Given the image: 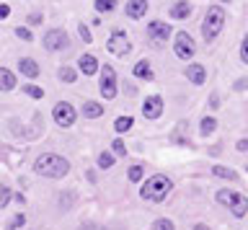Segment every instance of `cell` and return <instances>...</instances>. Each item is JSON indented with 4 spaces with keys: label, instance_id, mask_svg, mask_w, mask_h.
<instances>
[{
    "label": "cell",
    "instance_id": "obj_1",
    "mask_svg": "<svg viewBox=\"0 0 248 230\" xmlns=\"http://www.w3.org/2000/svg\"><path fill=\"white\" fill-rule=\"evenodd\" d=\"M34 171L39 176H46V179H62V176H67L70 163L62 155H57V153H44V155L36 158Z\"/></svg>",
    "mask_w": 248,
    "mask_h": 230
},
{
    "label": "cell",
    "instance_id": "obj_2",
    "mask_svg": "<svg viewBox=\"0 0 248 230\" xmlns=\"http://www.w3.org/2000/svg\"><path fill=\"white\" fill-rule=\"evenodd\" d=\"M170 189H173V181H170L168 176H163V173H155L142 184L140 197H142L145 202H163V199L170 194Z\"/></svg>",
    "mask_w": 248,
    "mask_h": 230
},
{
    "label": "cell",
    "instance_id": "obj_3",
    "mask_svg": "<svg viewBox=\"0 0 248 230\" xmlns=\"http://www.w3.org/2000/svg\"><path fill=\"white\" fill-rule=\"evenodd\" d=\"M222 29H225L222 5H209L207 13H204V21H202V36H204V42H215Z\"/></svg>",
    "mask_w": 248,
    "mask_h": 230
},
{
    "label": "cell",
    "instance_id": "obj_4",
    "mask_svg": "<svg viewBox=\"0 0 248 230\" xmlns=\"http://www.w3.org/2000/svg\"><path fill=\"white\" fill-rule=\"evenodd\" d=\"M98 91H101V96L106 98V101H111V98L119 93V78H116V70L111 65H104L98 70Z\"/></svg>",
    "mask_w": 248,
    "mask_h": 230
},
{
    "label": "cell",
    "instance_id": "obj_5",
    "mask_svg": "<svg viewBox=\"0 0 248 230\" xmlns=\"http://www.w3.org/2000/svg\"><path fill=\"white\" fill-rule=\"evenodd\" d=\"M106 49L111 52L114 57H124V55H129V52H132V42H129L127 31H122V29H114V31L108 34Z\"/></svg>",
    "mask_w": 248,
    "mask_h": 230
},
{
    "label": "cell",
    "instance_id": "obj_6",
    "mask_svg": "<svg viewBox=\"0 0 248 230\" xmlns=\"http://www.w3.org/2000/svg\"><path fill=\"white\" fill-rule=\"evenodd\" d=\"M173 55L178 57V60H184V62H189V60L197 55V44H194V39L186 31H176V36H173Z\"/></svg>",
    "mask_w": 248,
    "mask_h": 230
},
{
    "label": "cell",
    "instance_id": "obj_7",
    "mask_svg": "<svg viewBox=\"0 0 248 230\" xmlns=\"http://www.w3.org/2000/svg\"><path fill=\"white\" fill-rule=\"evenodd\" d=\"M170 34H173V29H170V24H166V21H150V24H147V39H150V44L155 49L163 47V44L170 39Z\"/></svg>",
    "mask_w": 248,
    "mask_h": 230
},
{
    "label": "cell",
    "instance_id": "obj_8",
    "mask_svg": "<svg viewBox=\"0 0 248 230\" xmlns=\"http://www.w3.org/2000/svg\"><path fill=\"white\" fill-rule=\"evenodd\" d=\"M42 44H44L46 52H62V49L70 47V36H67L65 29H49V31L44 34Z\"/></svg>",
    "mask_w": 248,
    "mask_h": 230
},
{
    "label": "cell",
    "instance_id": "obj_9",
    "mask_svg": "<svg viewBox=\"0 0 248 230\" xmlns=\"http://www.w3.org/2000/svg\"><path fill=\"white\" fill-rule=\"evenodd\" d=\"M75 117H78V111L73 109V104H67V101L54 104V109H52V119L57 122L60 127H73V124H75Z\"/></svg>",
    "mask_w": 248,
    "mask_h": 230
},
{
    "label": "cell",
    "instance_id": "obj_10",
    "mask_svg": "<svg viewBox=\"0 0 248 230\" xmlns=\"http://www.w3.org/2000/svg\"><path fill=\"white\" fill-rule=\"evenodd\" d=\"M163 109H166V101H163V96L158 93H153V96H147L145 98V104H142V117L145 119H158Z\"/></svg>",
    "mask_w": 248,
    "mask_h": 230
},
{
    "label": "cell",
    "instance_id": "obj_11",
    "mask_svg": "<svg viewBox=\"0 0 248 230\" xmlns=\"http://www.w3.org/2000/svg\"><path fill=\"white\" fill-rule=\"evenodd\" d=\"M147 8H150V3L147 0H127V5H124V16L137 21V18H145Z\"/></svg>",
    "mask_w": 248,
    "mask_h": 230
},
{
    "label": "cell",
    "instance_id": "obj_12",
    "mask_svg": "<svg viewBox=\"0 0 248 230\" xmlns=\"http://www.w3.org/2000/svg\"><path fill=\"white\" fill-rule=\"evenodd\" d=\"M186 80L194 83V86H202V83L207 80V67L202 62H191L186 65Z\"/></svg>",
    "mask_w": 248,
    "mask_h": 230
},
{
    "label": "cell",
    "instance_id": "obj_13",
    "mask_svg": "<svg viewBox=\"0 0 248 230\" xmlns=\"http://www.w3.org/2000/svg\"><path fill=\"white\" fill-rule=\"evenodd\" d=\"M78 70L91 78V75H98L101 65H98V60L93 57V55H80V57H78Z\"/></svg>",
    "mask_w": 248,
    "mask_h": 230
},
{
    "label": "cell",
    "instance_id": "obj_14",
    "mask_svg": "<svg viewBox=\"0 0 248 230\" xmlns=\"http://www.w3.org/2000/svg\"><path fill=\"white\" fill-rule=\"evenodd\" d=\"M228 207H230V212L235 215V217H246V215H248V197L232 191V199H230Z\"/></svg>",
    "mask_w": 248,
    "mask_h": 230
},
{
    "label": "cell",
    "instance_id": "obj_15",
    "mask_svg": "<svg viewBox=\"0 0 248 230\" xmlns=\"http://www.w3.org/2000/svg\"><path fill=\"white\" fill-rule=\"evenodd\" d=\"M18 73L34 80V78H39V73H42V67L36 65V60H31V57H21V60H18Z\"/></svg>",
    "mask_w": 248,
    "mask_h": 230
},
{
    "label": "cell",
    "instance_id": "obj_16",
    "mask_svg": "<svg viewBox=\"0 0 248 230\" xmlns=\"http://www.w3.org/2000/svg\"><path fill=\"white\" fill-rule=\"evenodd\" d=\"M191 3L189 0H178V3H173L170 5V18L173 21H184V18H189L191 16Z\"/></svg>",
    "mask_w": 248,
    "mask_h": 230
},
{
    "label": "cell",
    "instance_id": "obj_17",
    "mask_svg": "<svg viewBox=\"0 0 248 230\" xmlns=\"http://www.w3.org/2000/svg\"><path fill=\"white\" fill-rule=\"evenodd\" d=\"M132 75H135V78H140V80H147V83L155 78L153 65L147 62V60H140V62H135V67H132Z\"/></svg>",
    "mask_w": 248,
    "mask_h": 230
},
{
    "label": "cell",
    "instance_id": "obj_18",
    "mask_svg": "<svg viewBox=\"0 0 248 230\" xmlns=\"http://www.w3.org/2000/svg\"><path fill=\"white\" fill-rule=\"evenodd\" d=\"M16 83H18V80H16V73H11L8 67H0V91H5V93H8V91L16 88Z\"/></svg>",
    "mask_w": 248,
    "mask_h": 230
},
{
    "label": "cell",
    "instance_id": "obj_19",
    "mask_svg": "<svg viewBox=\"0 0 248 230\" xmlns=\"http://www.w3.org/2000/svg\"><path fill=\"white\" fill-rule=\"evenodd\" d=\"M104 114V104H98V101H85L83 104V117L85 119H96Z\"/></svg>",
    "mask_w": 248,
    "mask_h": 230
},
{
    "label": "cell",
    "instance_id": "obj_20",
    "mask_svg": "<svg viewBox=\"0 0 248 230\" xmlns=\"http://www.w3.org/2000/svg\"><path fill=\"white\" fill-rule=\"evenodd\" d=\"M212 173L220 176V179H228V181H238V173L232 168H225V166H212Z\"/></svg>",
    "mask_w": 248,
    "mask_h": 230
},
{
    "label": "cell",
    "instance_id": "obj_21",
    "mask_svg": "<svg viewBox=\"0 0 248 230\" xmlns=\"http://www.w3.org/2000/svg\"><path fill=\"white\" fill-rule=\"evenodd\" d=\"M57 78L62 80V83H75V78H78V73L73 70V67H67V65H62L60 70H57Z\"/></svg>",
    "mask_w": 248,
    "mask_h": 230
},
{
    "label": "cell",
    "instance_id": "obj_22",
    "mask_svg": "<svg viewBox=\"0 0 248 230\" xmlns=\"http://www.w3.org/2000/svg\"><path fill=\"white\" fill-rule=\"evenodd\" d=\"M21 91H23L26 96H31V98H44V91L39 88V86H34V83H23Z\"/></svg>",
    "mask_w": 248,
    "mask_h": 230
},
{
    "label": "cell",
    "instance_id": "obj_23",
    "mask_svg": "<svg viewBox=\"0 0 248 230\" xmlns=\"http://www.w3.org/2000/svg\"><path fill=\"white\" fill-rule=\"evenodd\" d=\"M132 124H135V119H132V117H119L114 122V129H116V132H127V129H132Z\"/></svg>",
    "mask_w": 248,
    "mask_h": 230
},
{
    "label": "cell",
    "instance_id": "obj_24",
    "mask_svg": "<svg viewBox=\"0 0 248 230\" xmlns=\"http://www.w3.org/2000/svg\"><path fill=\"white\" fill-rule=\"evenodd\" d=\"M215 127H217V122H215L212 117H204V119H202V127H199V132L207 137V135H212V132H215Z\"/></svg>",
    "mask_w": 248,
    "mask_h": 230
},
{
    "label": "cell",
    "instance_id": "obj_25",
    "mask_svg": "<svg viewBox=\"0 0 248 230\" xmlns=\"http://www.w3.org/2000/svg\"><path fill=\"white\" fill-rule=\"evenodd\" d=\"M116 8V0H96V11L98 13H111Z\"/></svg>",
    "mask_w": 248,
    "mask_h": 230
},
{
    "label": "cell",
    "instance_id": "obj_26",
    "mask_svg": "<svg viewBox=\"0 0 248 230\" xmlns=\"http://www.w3.org/2000/svg\"><path fill=\"white\" fill-rule=\"evenodd\" d=\"M23 225H26V215L18 212V215H13V217H11V222H8V230H18Z\"/></svg>",
    "mask_w": 248,
    "mask_h": 230
},
{
    "label": "cell",
    "instance_id": "obj_27",
    "mask_svg": "<svg viewBox=\"0 0 248 230\" xmlns=\"http://www.w3.org/2000/svg\"><path fill=\"white\" fill-rule=\"evenodd\" d=\"M16 36H18L21 42H34V34H31L29 26H18V29H16Z\"/></svg>",
    "mask_w": 248,
    "mask_h": 230
},
{
    "label": "cell",
    "instance_id": "obj_28",
    "mask_svg": "<svg viewBox=\"0 0 248 230\" xmlns=\"http://www.w3.org/2000/svg\"><path fill=\"white\" fill-rule=\"evenodd\" d=\"M98 166L101 168H111L114 166V155H111V153H101V155H98Z\"/></svg>",
    "mask_w": 248,
    "mask_h": 230
},
{
    "label": "cell",
    "instance_id": "obj_29",
    "mask_svg": "<svg viewBox=\"0 0 248 230\" xmlns=\"http://www.w3.org/2000/svg\"><path fill=\"white\" fill-rule=\"evenodd\" d=\"M8 202H11V189L0 184V210H3V207H5Z\"/></svg>",
    "mask_w": 248,
    "mask_h": 230
},
{
    "label": "cell",
    "instance_id": "obj_30",
    "mask_svg": "<svg viewBox=\"0 0 248 230\" xmlns=\"http://www.w3.org/2000/svg\"><path fill=\"white\" fill-rule=\"evenodd\" d=\"M78 34H80V39H83L85 44H91V42H93V36H91V29L85 26V24H80V26H78Z\"/></svg>",
    "mask_w": 248,
    "mask_h": 230
},
{
    "label": "cell",
    "instance_id": "obj_31",
    "mask_svg": "<svg viewBox=\"0 0 248 230\" xmlns=\"http://www.w3.org/2000/svg\"><path fill=\"white\" fill-rule=\"evenodd\" d=\"M230 199H232V191H228V189L217 191V202H220V204H230Z\"/></svg>",
    "mask_w": 248,
    "mask_h": 230
},
{
    "label": "cell",
    "instance_id": "obj_32",
    "mask_svg": "<svg viewBox=\"0 0 248 230\" xmlns=\"http://www.w3.org/2000/svg\"><path fill=\"white\" fill-rule=\"evenodd\" d=\"M111 150H114V155H127V148H124V140H114V142H111Z\"/></svg>",
    "mask_w": 248,
    "mask_h": 230
},
{
    "label": "cell",
    "instance_id": "obj_33",
    "mask_svg": "<svg viewBox=\"0 0 248 230\" xmlns=\"http://www.w3.org/2000/svg\"><path fill=\"white\" fill-rule=\"evenodd\" d=\"M153 230H173V222L170 220H155V225H153Z\"/></svg>",
    "mask_w": 248,
    "mask_h": 230
},
{
    "label": "cell",
    "instance_id": "obj_34",
    "mask_svg": "<svg viewBox=\"0 0 248 230\" xmlns=\"http://www.w3.org/2000/svg\"><path fill=\"white\" fill-rule=\"evenodd\" d=\"M140 179H142V166H132L129 168V181H140Z\"/></svg>",
    "mask_w": 248,
    "mask_h": 230
},
{
    "label": "cell",
    "instance_id": "obj_35",
    "mask_svg": "<svg viewBox=\"0 0 248 230\" xmlns=\"http://www.w3.org/2000/svg\"><path fill=\"white\" fill-rule=\"evenodd\" d=\"M29 26H39V24H42V21H44V16H42V13H39V11H34V13H29Z\"/></svg>",
    "mask_w": 248,
    "mask_h": 230
},
{
    "label": "cell",
    "instance_id": "obj_36",
    "mask_svg": "<svg viewBox=\"0 0 248 230\" xmlns=\"http://www.w3.org/2000/svg\"><path fill=\"white\" fill-rule=\"evenodd\" d=\"M240 62H243V65H248V34H246L243 44H240Z\"/></svg>",
    "mask_w": 248,
    "mask_h": 230
},
{
    "label": "cell",
    "instance_id": "obj_37",
    "mask_svg": "<svg viewBox=\"0 0 248 230\" xmlns=\"http://www.w3.org/2000/svg\"><path fill=\"white\" fill-rule=\"evenodd\" d=\"M11 16V5H5V3H0V21Z\"/></svg>",
    "mask_w": 248,
    "mask_h": 230
},
{
    "label": "cell",
    "instance_id": "obj_38",
    "mask_svg": "<svg viewBox=\"0 0 248 230\" xmlns=\"http://www.w3.org/2000/svg\"><path fill=\"white\" fill-rule=\"evenodd\" d=\"M246 88H248V78H240L235 83V91H246Z\"/></svg>",
    "mask_w": 248,
    "mask_h": 230
},
{
    "label": "cell",
    "instance_id": "obj_39",
    "mask_svg": "<svg viewBox=\"0 0 248 230\" xmlns=\"http://www.w3.org/2000/svg\"><path fill=\"white\" fill-rule=\"evenodd\" d=\"M209 106H212V109H217V106H220V96H217V93L209 96Z\"/></svg>",
    "mask_w": 248,
    "mask_h": 230
},
{
    "label": "cell",
    "instance_id": "obj_40",
    "mask_svg": "<svg viewBox=\"0 0 248 230\" xmlns=\"http://www.w3.org/2000/svg\"><path fill=\"white\" fill-rule=\"evenodd\" d=\"M235 148H238L240 153H246V150H248V140H238V145H235Z\"/></svg>",
    "mask_w": 248,
    "mask_h": 230
},
{
    "label": "cell",
    "instance_id": "obj_41",
    "mask_svg": "<svg viewBox=\"0 0 248 230\" xmlns=\"http://www.w3.org/2000/svg\"><path fill=\"white\" fill-rule=\"evenodd\" d=\"M194 230H209L207 225H202V222H199V225H194Z\"/></svg>",
    "mask_w": 248,
    "mask_h": 230
},
{
    "label": "cell",
    "instance_id": "obj_42",
    "mask_svg": "<svg viewBox=\"0 0 248 230\" xmlns=\"http://www.w3.org/2000/svg\"><path fill=\"white\" fill-rule=\"evenodd\" d=\"M106 230H116V228H106Z\"/></svg>",
    "mask_w": 248,
    "mask_h": 230
},
{
    "label": "cell",
    "instance_id": "obj_43",
    "mask_svg": "<svg viewBox=\"0 0 248 230\" xmlns=\"http://www.w3.org/2000/svg\"><path fill=\"white\" fill-rule=\"evenodd\" d=\"M222 3H230V0H222Z\"/></svg>",
    "mask_w": 248,
    "mask_h": 230
},
{
    "label": "cell",
    "instance_id": "obj_44",
    "mask_svg": "<svg viewBox=\"0 0 248 230\" xmlns=\"http://www.w3.org/2000/svg\"><path fill=\"white\" fill-rule=\"evenodd\" d=\"M246 171H248V166H246Z\"/></svg>",
    "mask_w": 248,
    "mask_h": 230
}]
</instances>
